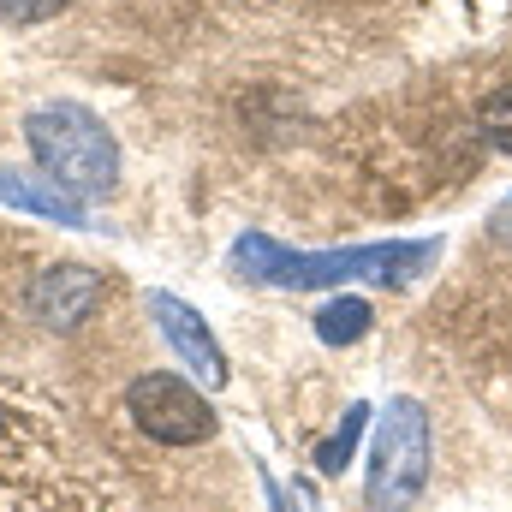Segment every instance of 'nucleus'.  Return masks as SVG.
Instances as JSON below:
<instances>
[{"instance_id":"nucleus-1","label":"nucleus","mask_w":512,"mask_h":512,"mask_svg":"<svg viewBox=\"0 0 512 512\" xmlns=\"http://www.w3.org/2000/svg\"><path fill=\"white\" fill-rule=\"evenodd\" d=\"M441 262V239H399V245H346V251H292L268 233L233 239V274L268 292H334V286H387L405 292Z\"/></svg>"},{"instance_id":"nucleus-2","label":"nucleus","mask_w":512,"mask_h":512,"mask_svg":"<svg viewBox=\"0 0 512 512\" xmlns=\"http://www.w3.org/2000/svg\"><path fill=\"white\" fill-rule=\"evenodd\" d=\"M24 143L36 149V167L78 197H102L120 185V143L84 102H42L24 120Z\"/></svg>"},{"instance_id":"nucleus-3","label":"nucleus","mask_w":512,"mask_h":512,"mask_svg":"<svg viewBox=\"0 0 512 512\" xmlns=\"http://www.w3.org/2000/svg\"><path fill=\"white\" fill-rule=\"evenodd\" d=\"M429 459H435V435H429V411L411 393H393L376 417L370 435V483L364 501L370 512H411L429 489Z\"/></svg>"},{"instance_id":"nucleus-4","label":"nucleus","mask_w":512,"mask_h":512,"mask_svg":"<svg viewBox=\"0 0 512 512\" xmlns=\"http://www.w3.org/2000/svg\"><path fill=\"white\" fill-rule=\"evenodd\" d=\"M126 405H131V423L161 441V447H197L215 435V411L197 387L185 376H167V370H149L126 387Z\"/></svg>"},{"instance_id":"nucleus-5","label":"nucleus","mask_w":512,"mask_h":512,"mask_svg":"<svg viewBox=\"0 0 512 512\" xmlns=\"http://www.w3.org/2000/svg\"><path fill=\"white\" fill-rule=\"evenodd\" d=\"M102 304V274L84 262H54L30 280V316L54 334H72L90 322V310Z\"/></svg>"},{"instance_id":"nucleus-6","label":"nucleus","mask_w":512,"mask_h":512,"mask_svg":"<svg viewBox=\"0 0 512 512\" xmlns=\"http://www.w3.org/2000/svg\"><path fill=\"white\" fill-rule=\"evenodd\" d=\"M149 316H155L161 340H167V346L197 370V382H203V387H227V358H221V346H215L209 322H203L185 298H173V292H149Z\"/></svg>"},{"instance_id":"nucleus-7","label":"nucleus","mask_w":512,"mask_h":512,"mask_svg":"<svg viewBox=\"0 0 512 512\" xmlns=\"http://www.w3.org/2000/svg\"><path fill=\"white\" fill-rule=\"evenodd\" d=\"M0 203L30 209V215H48V221H66V227H84V221H90V215H84V203L54 197V191L30 185V179H24V173H12V167H0Z\"/></svg>"},{"instance_id":"nucleus-8","label":"nucleus","mask_w":512,"mask_h":512,"mask_svg":"<svg viewBox=\"0 0 512 512\" xmlns=\"http://www.w3.org/2000/svg\"><path fill=\"white\" fill-rule=\"evenodd\" d=\"M370 328H376V310L364 298H352V292H340V298H328L316 310V340L322 346H358Z\"/></svg>"},{"instance_id":"nucleus-9","label":"nucleus","mask_w":512,"mask_h":512,"mask_svg":"<svg viewBox=\"0 0 512 512\" xmlns=\"http://www.w3.org/2000/svg\"><path fill=\"white\" fill-rule=\"evenodd\" d=\"M370 417H376V411H370L364 399H358V405H346L340 429H334V435H328V441L316 447V471H322V477H340V471L352 465V453H358V435L370 429Z\"/></svg>"},{"instance_id":"nucleus-10","label":"nucleus","mask_w":512,"mask_h":512,"mask_svg":"<svg viewBox=\"0 0 512 512\" xmlns=\"http://www.w3.org/2000/svg\"><path fill=\"white\" fill-rule=\"evenodd\" d=\"M477 131H483V143H495L501 155H512V84L489 90L477 102Z\"/></svg>"},{"instance_id":"nucleus-11","label":"nucleus","mask_w":512,"mask_h":512,"mask_svg":"<svg viewBox=\"0 0 512 512\" xmlns=\"http://www.w3.org/2000/svg\"><path fill=\"white\" fill-rule=\"evenodd\" d=\"M72 0H0V18L6 24H48V18H60Z\"/></svg>"},{"instance_id":"nucleus-12","label":"nucleus","mask_w":512,"mask_h":512,"mask_svg":"<svg viewBox=\"0 0 512 512\" xmlns=\"http://www.w3.org/2000/svg\"><path fill=\"white\" fill-rule=\"evenodd\" d=\"M489 239H495V245H507V251H512V197L501 203V209H495V215H489Z\"/></svg>"}]
</instances>
